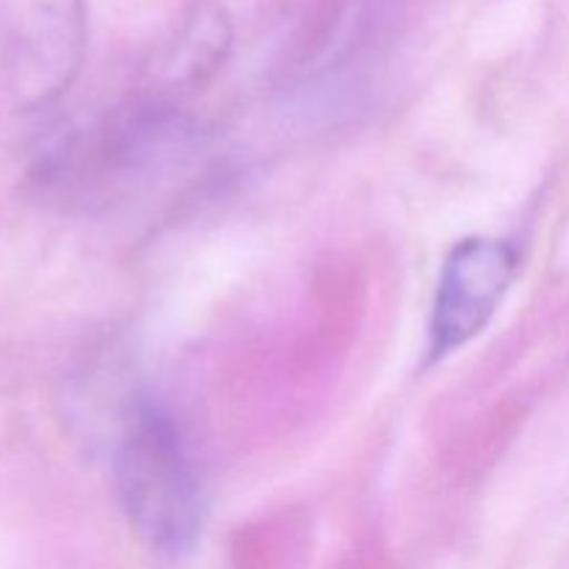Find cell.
<instances>
[{
    "instance_id": "277c9868",
    "label": "cell",
    "mask_w": 569,
    "mask_h": 569,
    "mask_svg": "<svg viewBox=\"0 0 569 569\" xmlns=\"http://www.w3.org/2000/svg\"><path fill=\"white\" fill-rule=\"evenodd\" d=\"M517 264L515 244L489 237L461 239L445 256L428 322V365L448 359L487 331L515 283Z\"/></svg>"
},
{
    "instance_id": "7a4b0ae2",
    "label": "cell",
    "mask_w": 569,
    "mask_h": 569,
    "mask_svg": "<svg viewBox=\"0 0 569 569\" xmlns=\"http://www.w3.org/2000/svg\"><path fill=\"white\" fill-rule=\"evenodd\" d=\"M114 487L128 522L150 550L181 556L206 522L203 481L178 422L142 400L114 448Z\"/></svg>"
},
{
    "instance_id": "5b68a950",
    "label": "cell",
    "mask_w": 569,
    "mask_h": 569,
    "mask_svg": "<svg viewBox=\"0 0 569 569\" xmlns=\"http://www.w3.org/2000/svg\"><path fill=\"white\" fill-rule=\"evenodd\" d=\"M228 44L231 31L226 17L214 9H198L172 39L161 61V76H167L170 87L203 81L222 64Z\"/></svg>"
},
{
    "instance_id": "6da1fadb",
    "label": "cell",
    "mask_w": 569,
    "mask_h": 569,
    "mask_svg": "<svg viewBox=\"0 0 569 569\" xmlns=\"http://www.w3.org/2000/svg\"><path fill=\"white\" fill-rule=\"evenodd\" d=\"M198 139L178 100L150 94L103 120L56 133L33 159L37 198L67 211H103L176 172Z\"/></svg>"
},
{
    "instance_id": "3957f363",
    "label": "cell",
    "mask_w": 569,
    "mask_h": 569,
    "mask_svg": "<svg viewBox=\"0 0 569 569\" xmlns=\"http://www.w3.org/2000/svg\"><path fill=\"white\" fill-rule=\"evenodd\" d=\"M87 0H0V103L53 106L81 70Z\"/></svg>"
}]
</instances>
